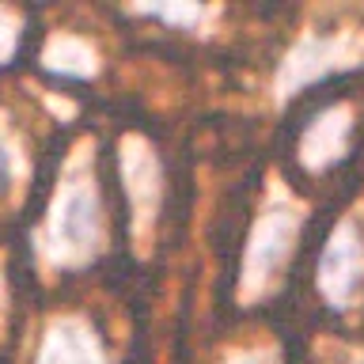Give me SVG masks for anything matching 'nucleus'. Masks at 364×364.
<instances>
[{"label": "nucleus", "mask_w": 364, "mask_h": 364, "mask_svg": "<svg viewBox=\"0 0 364 364\" xmlns=\"http://www.w3.org/2000/svg\"><path fill=\"white\" fill-rule=\"evenodd\" d=\"M307 209L292 198L284 186H273L266 205L258 209L250 224L243 262H239V300H262L273 284L281 281L289 258L296 255V239H300Z\"/></svg>", "instance_id": "f257e3e1"}, {"label": "nucleus", "mask_w": 364, "mask_h": 364, "mask_svg": "<svg viewBox=\"0 0 364 364\" xmlns=\"http://www.w3.org/2000/svg\"><path fill=\"white\" fill-rule=\"evenodd\" d=\"M102 247V201L91 178H73L57 193L50 220H46V250L65 262L80 266L91 262Z\"/></svg>", "instance_id": "f03ea898"}, {"label": "nucleus", "mask_w": 364, "mask_h": 364, "mask_svg": "<svg viewBox=\"0 0 364 364\" xmlns=\"http://www.w3.org/2000/svg\"><path fill=\"white\" fill-rule=\"evenodd\" d=\"M315 289L330 311H353L364 304V228L353 216L338 220L318 250Z\"/></svg>", "instance_id": "7ed1b4c3"}, {"label": "nucleus", "mask_w": 364, "mask_h": 364, "mask_svg": "<svg viewBox=\"0 0 364 364\" xmlns=\"http://www.w3.org/2000/svg\"><path fill=\"white\" fill-rule=\"evenodd\" d=\"M122 178H125V198H129V213H133V235L152 232L164 209V164H159L156 148L129 136L122 152Z\"/></svg>", "instance_id": "20e7f679"}, {"label": "nucleus", "mask_w": 364, "mask_h": 364, "mask_svg": "<svg viewBox=\"0 0 364 364\" xmlns=\"http://www.w3.org/2000/svg\"><path fill=\"white\" fill-rule=\"evenodd\" d=\"M349 144H353V110L346 102H330V107L315 110L311 122L304 125L300 164L311 175H323L349 156Z\"/></svg>", "instance_id": "39448f33"}, {"label": "nucleus", "mask_w": 364, "mask_h": 364, "mask_svg": "<svg viewBox=\"0 0 364 364\" xmlns=\"http://www.w3.org/2000/svg\"><path fill=\"white\" fill-rule=\"evenodd\" d=\"M38 364H110L95 326L84 318H57L42 341Z\"/></svg>", "instance_id": "423d86ee"}, {"label": "nucleus", "mask_w": 364, "mask_h": 364, "mask_svg": "<svg viewBox=\"0 0 364 364\" xmlns=\"http://www.w3.org/2000/svg\"><path fill=\"white\" fill-rule=\"evenodd\" d=\"M136 16L167 23V27H175V31H201V23L213 19L216 11L201 8V4H144V8H136Z\"/></svg>", "instance_id": "0eeeda50"}, {"label": "nucleus", "mask_w": 364, "mask_h": 364, "mask_svg": "<svg viewBox=\"0 0 364 364\" xmlns=\"http://www.w3.org/2000/svg\"><path fill=\"white\" fill-rule=\"evenodd\" d=\"M220 364H281V353L269 346H243V349H232L228 357H220Z\"/></svg>", "instance_id": "6e6552de"}, {"label": "nucleus", "mask_w": 364, "mask_h": 364, "mask_svg": "<svg viewBox=\"0 0 364 364\" xmlns=\"http://www.w3.org/2000/svg\"><path fill=\"white\" fill-rule=\"evenodd\" d=\"M11 50H16V27H11L8 16L0 11V65L11 57Z\"/></svg>", "instance_id": "1a4fd4ad"}, {"label": "nucleus", "mask_w": 364, "mask_h": 364, "mask_svg": "<svg viewBox=\"0 0 364 364\" xmlns=\"http://www.w3.org/2000/svg\"><path fill=\"white\" fill-rule=\"evenodd\" d=\"M8 186H11V152L0 141V193H8Z\"/></svg>", "instance_id": "9d476101"}]
</instances>
